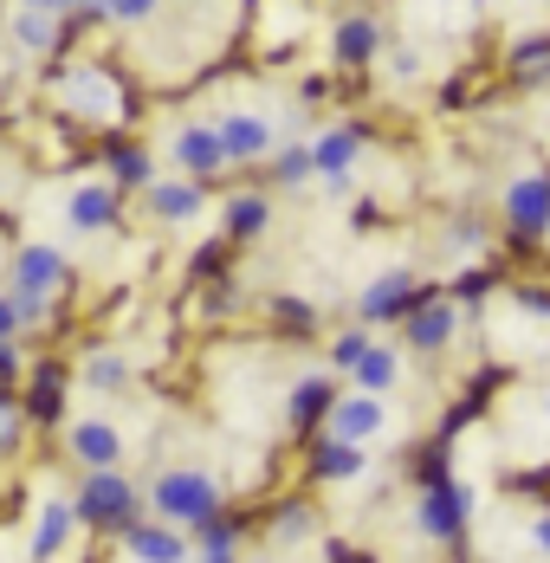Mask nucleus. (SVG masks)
<instances>
[{"label": "nucleus", "instance_id": "nucleus-1", "mask_svg": "<svg viewBox=\"0 0 550 563\" xmlns=\"http://www.w3.org/2000/svg\"><path fill=\"white\" fill-rule=\"evenodd\" d=\"M150 506L168 525H208V518H220V479L208 466H168L150 486Z\"/></svg>", "mask_w": 550, "mask_h": 563}, {"label": "nucleus", "instance_id": "nucleus-2", "mask_svg": "<svg viewBox=\"0 0 550 563\" xmlns=\"http://www.w3.org/2000/svg\"><path fill=\"white\" fill-rule=\"evenodd\" d=\"M72 506H78V525L117 538L123 525H136V506H143V499H136V486H130L117 466H98V473H85V486H78Z\"/></svg>", "mask_w": 550, "mask_h": 563}, {"label": "nucleus", "instance_id": "nucleus-3", "mask_svg": "<svg viewBox=\"0 0 550 563\" xmlns=\"http://www.w3.org/2000/svg\"><path fill=\"white\" fill-rule=\"evenodd\" d=\"M58 104L72 117H85V123H117L123 117V91H117V78L105 65H72L58 78Z\"/></svg>", "mask_w": 550, "mask_h": 563}, {"label": "nucleus", "instance_id": "nucleus-4", "mask_svg": "<svg viewBox=\"0 0 550 563\" xmlns=\"http://www.w3.org/2000/svg\"><path fill=\"white\" fill-rule=\"evenodd\" d=\"M415 305H421V279L408 266H388V273H376V279L356 291V324L383 331V324H402Z\"/></svg>", "mask_w": 550, "mask_h": 563}, {"label": "nucleus", "instance_id": "nucleus-5", "mask_svg": "<svg viewBox=\"0 0 550 563\" xmlns=\"http://www.w3.org/2000/svg\"><path fill=\"white\" fill-rule=\"evenodd\" d=\"M466 518H473V486H460V479H428V493H421V506H415V525H421V538H460L466 531Z\"/></svg>", "mask_w": 550, "mask_h": 563}, {"label": "nucleus", "instance_id": "nucleus-6", "mask_svg": "<svg viewBox=\"0 0 550 563\" xmlns=\"http://www.w3.org/2000/svg\"><path fill=\"white\" fill-rule=\"evenodd\" d=\"M505 227L518 240H544L550 233V175L544 169H525L505 181Z\"/></svg>", "mask_w": 550, "mask_h": 563}, {"label": "nucleus", "instance_id": "nucleus-7", "mask_svg": "<svg viewBox=\"0 0 550 563\" xmlns=\"http://www.w3.org/2000/svg\"><path fill=\"white\" fill-rule=\"evenodd\" d=\"M324 434L356 441V448L383 441V434H388V401H383V395H363V389L337 395V401H330V415H324Z\"/></svg>", "mask_w": 550, "mask_h": 563}, {"label": "nucleus", "instance_id": "nucleus-8", "mask_svg": "<svg viewBox=\"0 0 550 563\" xmlns=\"http://www.w3.org/2000/svg\"><path fill=\"white\" fill-rule=\"evenodd\" d=\"M168 163L182 175H195V181H215L220 169H233L227 163V143H220V130L201 117V123H182L175 136H168Z\"/></svg>", "mask_w": 550, "mask_h": 563}, {"label": "nucleus", "instance_id": "nucleus-9", "mask_svg": "<svg viewBox=\"0 0 550 563\" xmlns=\"http://www.w3.org/2000/svg\"><path fill=\"white\" fill-rule=\"evenodd\" d=\"M72 279V260L58 246H20L13 253V298H58Z\"/></svg>", "mask_w": 550, "mask_h": 563}, {"label": "nucleus", "instance_id": "nucleus-10", "mask_svg": "<svg viewBox=\"0 0 550 563\" xmlns=\"http://www.w3.org/2000/svg\"><path fill=\"white\" fill-rule=\"evenodd\" d=\"M215 130H220V143H227V163H266L278 143L266 111H220Z\"/></svg>", "mask_w": 550, "mask_h": 563}, {"label": "nucleus", "instance_id": "nucleus-11", "mask_svg": "<svg viewBox=\"0 0 550 563\" xmlns=\"http://www.w3.org/2000/svg\"><path fill=\"white\" fill-rule=\"evenodd\" d=\"M402 331H408V350H415V356H440V350L453 343V331H460V305H453V298H421V305L402 318Z\"/></svg>", "mask_w": 550, "mask_h": 563}, {"label": "nucleus", "instance_id": "nucleus-12", "mask_svg": "<svg viewBox=\"0 0 550 563\" xmlns=\"http://www.w3.org/2000/svg\"><path fill=\"white\" fill-rule=\"evenodd\" d=\"M65 453H72L85 473L117 466V460H123V428L105 421V415H85V421H72V428H65Z\"/></svg>", "mask_w": 550, "mask_h": 563}, {"label": "nucleus", "instance_id": "nucleus-13", "mask_svg": "<svg viewBox=\"0 0 550 563\" xmlns=\"http://www.w3.org/2000/svg\"><path fill=\"white\" fill-rule=\"evenodd\" d=\"M143 201H150V214L168 227H188L208 214V195H201V181L195 175H156L150 188H143Z\"/></svg>", "mask_w": 550, "mask_h": 563}, {"label": "nucleus", "instance_id": "nucleus-14", "mask_svg": "<svg viewBox=\"0 0 550 563\" xmlns=\"http://www.w3.org/2000/svg\"><path fill=\"white\" fill-rule=\"evenodd\" d=\"M330 58H337L343 71L376 65V58H383V20H376V13H343L337 33H330Z\"/></svg>", "mask_w": 550, "mask_h": 563}, {"label": "nucleus", "instance_id": "nucleus-15", "mask_svg": "<svg viewBox=\"0 0 550 563\" xmlns=\"http://www.w3.org/2000/svg\"><path fill=\"white\" fill-rule=\"evenodd\" d=\"M123 538V558L130 563H188L195 551H188V538H182V525H123L117 531Z\"/></svg>", "mask_w": 550, "mask_h": 563}, {"label": "nucleus", "instance_id": "nucleus-16", "mask_svg": "<svg viewBox=\"0 0 550 563\" xmlns=\"http://www.w3.org/2000/svg\"><path fill=\"white\" fill-rule=\"evenodd\" d=\"M72 531H78V506L53 493V499L40 506V518H33V544H26V558L33 563H58L65 551H72Z\"/></svg>", "mask_w": 550, "mask_h": 563}, {"label": "nucleus", "instance_id": "nucleus-17", "mask_svg": "<svg viewBox=\"0 0 550 563\" xmlns=\"http://www.w3.org/2000/svg\"><path fill=\"white\" fill-rule=\"evenodd\" d=\"M363 163V130L356 123H330L311 136V175H356Z\"/></svg>", "mask_w": 550, "mask_h": 563}, {"label": "nucleus", "instance_id": "nucleus-18", "mask_svg": "<svg viewBox=\"0 0 550 563\" xmlns=\"http://www.w3.org/2000/svg\"><path fill=\"white\" fill-rule=\"evenodd\" d=\"M65 227H72V233H105V227H117V188H110V181H85V188H72V201H65Z\"/></svg>", "mask_w": 550, "mask_h": 563}, {"label": "nucleus", "instance_id": "nucleus-19", "mask_svg": "<svg viewBox=\"0 0 550 563\" xmlns=\"http://www.w3.org/2000/svg\"><path fill=\"white\" fill-rule=\"evenodd\" d=\"M311 473H318L324 486L363 479V473H370V448H356V441H337V434H324V441L311 448Z\"/></svg>", "mask_w": 550, "mask_h": 563}, {"label": "nucleus", "instance_id": "nucleus-20", "mask_svg": "<svg viewBox=\"0 0 550 563\" xmlns=\"http://www.w3.org/2000/svg\"><path fill=\"white\" fill-rule=\"evenodd\" d=\"M13 46L33 58H53L58 46H65V20H53V13H33V7H13Z\"/></svg>", "mask_w": 550, "mask_h": 563}, {"label": "nucleus", "instance_id": "nucleus-21", "mask_svg": "<svg viewBox=\"0 0 550 563\" xmlns=\"http://www.w3.org/2000/svg\"><path fill=\"white\" fill-rule=\"evenodd\" d=\"M350 383H356L363 395H388L395 383H402V343H383V338H376L370 350H363V363L350 369Z\"/></svg>", "mask_w": 550, "mask_h": 563}, {"label": "nucleus", "instance_id": "nucleus-22", "mask_svg": "<svg viewBox=\"0 0 550 563\" xmlns=\"http://www.w3.org/2000/svg\"><path fill=\"white\" fill-rule=\"evenodd\" d=\"M105 169H110V188L123 195V188H150L156 181V156L150 150H136V143H105Z\"/></svg>", "mask_w": 550, "mask_h": 563}, {"label": "nucleus", "instance_id": "nucleus-23", "mask_svg": "<svg viewBox=\"0 0 550 563\" xmlns=\"http://www.w3.org/2000/svg\"><path fill=\"white\" fill-rule=\"evenodd\" d=\"M330 401H337V395H330V376H324V369H311V376H298V383H292L285 421H292V428H311V421H324V415H330Z\"/></svg>", "mask_w": 550, "mask_h": 563}, {"label": "nucleus", "instance_id": "nucleus-24", "mask_svg": "<svg viewBox=\"0 0 550 563\" xmlns=\"http://www.w3.org/2000/svg\"><path fill=\"white\" fill-rule=\"evenodd\" d=\"M220 227H227L233 240H260V233L273 227V201H266V195H233V201L220 208Z\"/></svg>", "mask_w": 550, "mask_h": 563}, {"label": "nucleus", "instance_id": "nucleus-25", "mask_svg": "<svg viewBox=\"0 0 550 563\" xmlns=\"http://www.w3.org/2000/svg\"><path fill=\"white\" fill-rule=\"evenodd\" d=\"M78 376H85V389H98V395H123L130 389V356L123 350H91L78 363Z\"/></svg>", "mask_w": 550, "mask_h": 563}, {"label": "nucleus", "instance_id": "nucleus-26", "mask_svg": "<svg viewBox=\"0 0 550 563\" xmlns=\"http://www.w3.org/2000/svg\"><path fill=\"white\" fill-rule=\"evenodd\" d=\"M201 563H240V525H220V518H208L201 525V551H195Z\"/></svg>", "mask_w": 550, "mask_h": 563}, {"label": "nucleus", "instance_id": "nucleus-27", "mask_svg": "<svg viewBox=\"0 0 550 563\" xmlns=\"http://www.w3.org/2000/svg\"><path fill=\"white\" fill-rule=\"evenodd\" d=\"M273 181L278 188H305V181H311V143H285V150H273Z\"/></svg>", "mask_w": 550, "mask_h": 563}, {"label": "nucleus", "instance_id": "nucleus-28", "mask_svg": "<svg viewBox=\"0 0 550 563\" xmlns=\"http://www.w3.org/2000/svg\"><path fill=\"white\" fill-rule=\"evenodd\" d=\"M370 343H376V331H370V324L337 331V338H330V369H343V376H350V369L363 363V350H370Z\"/></svg>", "mask_w": 550, "mask_h": 563}, {"label": "nucleus", "instance_id": "nucleus-29", "mask_svg": "<svg viewBox=\"0 0 550 563\" xmlns=\"http://www.w3.org/2000/svg\"><path fill=\"white\" fill-rule=\"evenodd\" d=\"M388 78H395V85H421V78H428V58H421V46H388Z\"/></svg>", "mask_w": 550, "mask_h": 563}, {"label": "nucleus", "instance_id": "nucleus-30", "mask_svg": "<svg viewBox=\"0 0 550 563\" xmlns=\"http://www.w3.org/2000/svg\"><path fill=\"white\" fill-rule=\"evenodd\" d=\"M447 253H486V227L473 221V214L447 221Z\"/></svg>", "mask_w": 550, "mask_h": 563}, {"label": "nucleus", "instance_id": "nucleus-31", "mask_svg": "<svg viewBox=\"0 0 550 563\" xmlns=\"http://www.w3.org/2000/svg\"><path fill=\"white\" fill-rule=\"evenodd\" d=\"M512 65H518L525 78H544L550 71V40H518V46H512Z\"/></svg>", "mask_w": 550, "mask_h": 563}, {"label": "nucleus", "instance_id": "nucleus-32", "mask_svg": "<svg viewBox=\"0 0 550 563\" xmlns=\"http://www.w3.org/2000/svg\"><path fill=\"white\" fill-rule=\"evenodd\" d=\"M311 525H318V518H311L305 506H285L278 511V525H273V538L278 544H298V538H311Z\"/></svg>", "mask_w": 550, "mask_h": 563}, {"label": "nucleus", "instance_id": "nucleus-33", "mask_svg": "<svg viewBox=\"0 0 550 563\" xmlns=\"http://www.w3.org/2000/svg\"><path fill=\"white\" fill-rule=\"evenodd\" d=\"M58 395H65V376H58V369H40V383H33V408H26V415H53Z\"/></svg>", "mask_w": 550, "mask_h": 563}, {"label": "nucleus", "instance_id": "nucleus-34", "mask_svg": "<svg viewBox=\"0 0 550 563\" xmlns=\"http://www.w3.org/2000/svg\"><path fill=\"white\" fill-rule=\"evenodd\" d=\"M20 428H26V408L0 395V453H7V448H13V441H20Z\"/></svg>", "mask_w": 550, "mask_h": 563}, {"label": "nucleus", "instance_id": "nucleus-35", "mask_svg": "<svg viewBox=\"0 0 550 563\" xmlns=\"http://www.w3.org/2000/svg\"><path fill=\"white\" fill-rule=\"evenodd\" d=\"M278 318H285L292 331H318V311H311V305H298V298H278Z\"/></svg>", "mask_w": 550, "mask_h": 563}, {"label": "nucleus", "instance_id": "nucleus-36", "mask_svg": "<svg viewBox=\"0 0 550 563\" xmlns=\"http://www.w3.org/2000/svg\"><path fill=\"white\" fill-rule=\"evenodd\" d=\"M20 331H26V324H20V298H13V291H0V343H13Z\"/></svg>", "mask_w": 550, "mask_h": 563}, {"label": "nucleus", "instance_id": "nucleus-37", "mask_svg": "<svg viewBox=\"0 0 550 563\" xmlns=\"http://www.w3.org/2000/svg\"><path fill=\"white\" fill-rule=\"evenodd\" d=\"M13 7H33V13H53V20H72L78 0H13Z\"/></svg>", "mask_w": 550, "mask_h": 563}, {"label": "nucleus", "instance_id": "nucleus-38", "mask_svg": "<svg viewBox=\"0 0 550 563\" xmlns=\"http://www.w3.org/2000/svg\"><path fill=\"white\" fill-rule=\"evenodd\" d=\"M512 305H518V311H531V318H550V298H544V291H512Z\"/></svg>", "mask_w": 550, "mask_h": 563}, {"label": "nucleus", "instance_id": "nucleus-39", "mask_svg": "<svg viewBox=\"0 0 550 563\" xmlns=\"http://www.w3.org/2000/svg\"><path fill=\"white\" fill-rule=\"evenodd\" d=\"M7 383H20V350H13V343H0V389H7Z\"/></svg>", "mask_w": 550, "mask_h": 563}, {"label": "nucleus", "instance_id": "nucleus-40", "mask_svg": "<svg viewBox=\"0 0 550 563\" xmlns=\"http://www.w3.org/2000/svg\"><path fill=\"white\" fill-rule=\"evenodd\" d=\"M318 188H324L330 201H343V195L356 188V175H318Z\"/></svg>", "mask_w": 550, "mask_h": 563}, {"label": "nucleus", "instance_id": "nucleus-41", "mask_svg": "<svg viewBox=\"0 0 550 563\" xmlns=\"http://www.w3.org/2000/svg\"><path fill=\"white\" fill-rule=\"evenodd\" d=\"M531 544L550 558V511H538V518H531Z\"/></svg>", "mask_w": 550, "mask_h": 563}, {"label": "nucleus", "instance_id": "nucleus-42", "mask_svg": "<svg viewBox=\"0 0 550 563\" xmlns=\"http://www.w3.org/2000/svg\"><path fill=\"white\" fill-rule=\"evenodd\" d=\"M544 415H550V395H544Z\"/></svg>", "mask_w": 550, "mask_h": 563}]
</instances>
